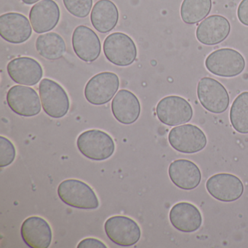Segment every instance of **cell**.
I'll return each mask as SVG.
<instances>
[{
	"instance_id": "6da1fadb",
	"label": "cell",
	"mask_w": 248,
	"mask_h": 248,
	"mask_svg": "<svg viewBox=\"0 0 248 248\" xmlns=\"http://www.w3.org/2000/svg\"><path fill=\"white\" fill-rule=\"evenodd\" d=\"M58 195L65 204L75 208L95 210L99 207L95 191L79 180L68 179L61 183L58 187Z\"/></svg>"
},
{
	"instance_id": "7a4b0ae2",
	"label": "cell",
	"mask_w": 248,
	"mask_h": 248,
	"mask_svg": "<svg viewBox=\"0 0 248 248\" xmlns=\"http://www.w3.org/2000/svg\"><path fill=\"white\" fill-rule=\"evenodd\" d=\"M77 145L85 157L95 161L108 159L115 150V144L111 136L99 130L83 132L78 137Z\"/></svg>"
},
{
	"instance_id": "3957f363",
	"label": "cell",
	"mask_w": 248,
	"mask_h": 248,
	"mask_svg": "<svg viewBox=\"0 0 248 248\" xmlns=\"http://www.w3.org/2000/svg\"><path fill=\"white\" fill-rule=\"evenodd\" d=\"M205 67L210 73L220 78H234L245 68L242 55L232 48H221L210 53L205 60Z\"/></svg>"
},
{
	"instance_id": "277c9868",
	"label": "cell",
	"mask_w": 248,
	"mask_h": 248,
	"mask_svg": "<svg viewBox=\"0 0 248 248\" xmlns=\"http://www.w3.org/2000/svg\"><path fill=\"white\" fill-rule=\"evenodd\" d=\"M42 107L45 112L52 118H62L70 107L69 96L62 85L52 79H42L39 85Z\"/></svg>"
},
{
	"instance_id": "5b68a950",
	"label": "cell",
	"mask_w": 248,
	"mask_h": 248,
	"mask_svg": "<svg viewBox=\"0 0 248 248\" xmlns=\"http://www.w3.org/2000/svg\"><path fill=\"white\" fill-rule=\"evenodd\" d=\"M104 52L107 60L118 66H130L137 58L134 41L122 32L112 33L105 39Z\"/></svg>"
},
{
	"instance_id": "8992f818",
	"label": "cell",
	"mask_w": 248,
	"mask_h": 248,
	"mask_svg": "<svg viewBox=\"0 0 248 248\" xmlns=\"http://www.w3.org/2000/svg\"><path fill=\"white\" fill-rule=\"evenodd\" d=\"M197 97L201 105L213 114H221L230 103L228 91L220 82L210 78H203L197 85Z\"/></svg>"
},
{
	"instance_id": "52a82bcc",
	"label": "cell",
	"mask_w": 248,
	"mask_h": 248,
	"mask_svg": "<svg viewBox=\"0 0 248 248\" xmlns=\"http://www.w3.org/2000/svg\"><path fill=\"white\" fill-rule=\"evenodd\" d=\"M168 140L175 150L184 154L201 152L207 143L204 132L197 126L191 124L172 128L168 135Z\"/></svg>"
},
{
	"instance_id": "ba28073f",
	"label": "cell",
	"mask_w": 248,
	"mask_h": 248,
	"mask_svg": "<svg viewBox=\"0 0 248 248\" xmlns=\"http://www.w3.org/2000/svg\"><path fill=\"white\" fill-rule=\"evenodd\" d=\"M156 112L161 123L171 127L189 123L193 117L191 104L177 95L162 98L156 106Z\"/></svg>"
},
{
	"instance_id": "9c48e42d",
	"label": "cell",
	"mask_w": 248,
	"mask_h": 248,
	"mask_svg": "<svg viewBox=\"0 0 248 248\" xmlns=\"http://www.w3.org/2000/svg\"><path fill=\"white\" fill-rule=\"evenodd\" d=\"M120 79L113 72H101L91 78L85 88L87 101L93 105H104L109 102L118 91Z\"/></svg>"
},
{
	"instance_id": "30bf717a",
	"label": "cell",
	"mask_w": 248,
	"mask_h": 248,
	"mask_svg": "<svg viewBox=\"0 0 248 248\" xmlns=\"http://www.w3.org/2000/svg\"><path fill=\"white\" fill-rule=\"evenodd\" d=\"M104 229L108 239L120 246H133L139 242L141 236L139 224L126 216L109 217L104 224Z\"/></svg>"
},
{
	"instance_id": "8fae6325",
	"label": "cell",
	"mask_w": 248,
	"mask_h": 248,
	"mask_svg": "<svg viewBox=\"0 0 248 248\" xmlns=\"http://www.w3.org/2000/svg\"><path fill=\"white\" fill-rule=\"evenodd\" d=\"M41 100L33 88L15 85L8 91L7 103L11 109L21 117H34L41 111Z\"/></svg>"
},
{
	"instance_id": "7c38bea8",
	"label": "cell",
	"mask_w": 248,
	"mask_h": 248,
	"mask_svg": "<svg viewBox=\"0 0 248 248\" xmlns=\"http://www.w3.org/2000/svg\"><path fill=\"white\" fill-rule=\"evenodd\" d=\"M209 194L223 202H232L239 200L244 192L242 181L236 175L218 173L210 177L206 183Z\"/></svg>"
},
{
	"instance_id": "4fadbf2b",
	"label": "cell",
	"mask_w": 248,
	"mask_h": 248,
	"mask_svg": "<svg viewBox=\"0 0 248 248\" xmlns=\"http://www.w3.org/2000/svg\"><path fill=\"white\" fill-rule=\"evenodd\" d=\"M25 16L18 13H8L0 16V34L12 44H21L31 37L32 28Z\"/></svg>"
},
{
	"instance_id": "5bb4252c",
	"label": "cell",
	"mask_w": 248,
	"mask_h": 248,
	"mask_svg": "<svg viewBox=\"0 0 248 248\" xmlns=\"http://www.w3.org/2000/svg\"><path fill=\"white\" fill-rule=\"evenodd\" d=\"M72 46L78 57L85 62H95L101 53L99 37L93 30L83 25L74 31Z\"/></svg>"
},
{
	"instance_id": "9a60e30c",
	"label": "cell",
	"mask_w": 248,
	"mask_h": 248,
	"mask_svg": "<svg viewBox=\"0 0 248 248\" xmlns=\"http://www.w3.org/2000/svg\"><path fill=\"white\" fill-rule=\"evenodd\" d=\"M7 70L14 82L27 86L37 85L43 76V69L40 63L30 57L13 59L8 63Z\"/></svg>"
},
{
	"instance_id": "2e32d148",
	"label": "cell",
	"mask_w": 248,
	"mask_h": 248,
	"mask_svg": "<svg viewBox=\"0 0 248 248\" xmlns=\"http://www.w3.org/2000/svg\"><path fill=\"white\" fill-rule=\"evenodd\" d=\"M231 31L227 18L220 15H213L204 18L197 29V40L205 46H215L224 41Z\"/></svg>"
},
{
	"instance_id": "e0dca14e",
	"label": "cell",
	"mask_w": 248,
	"mask_h": 248,
	"mask_svg": "<svg viewBox=\"0 0 248 248\" xmlns=\"http://www.w3.org/2000/svg\"><path fill=\"white\" fill-rule=\"evenodd\" d=\"M59 5L53 0H41L31 8L30 20L33 30L43 34L56 28L60 20Z\"/></svg>"
},
{
	"instance_id": "ac0fdd59",
	"label": "cell",
	"mask_w": 248,
	"mask_h": 248,
	"mask_svg": "<svg viewBox=\"0 0 248 248\" xmlns=\"http://www.w3.org/2000/svg\"><path fill=\"white\" fill-rule=\"evenodd\" d=\"M21 236L27 246L31 248H47L53 238L51 228L43 217L31 216L23 222Z\"/></svg>"
},
{
	"instance_id": "d6986e66",
	"label": "cell",
	"mask_w": 248,
	"mask_h": 248,
	"mask_svg": "<svg viewBox=\"0 0 248 248\" xmlns=\"http://www.w3.org/2000/svg\"><path fill=\"white\" fill-rule=\"evenodd\" d=\"M172 182L183 190H193L200 185L201 171L197 165L188 159H177L170 165L168 169Z\"/></svg>"
},
{
	"instance_id": "ffe728a7",
	"label": "cell",
	"mask_w": 248,
	"mask_h": 248,
	"mask_svg": "<svg viewBox=\"0 0 248 248\" xmlns=\"http://www.w3.org/2000/svg\"><path fill=\"white\" fill-rule=\"evenodd\" d=\"M169 217L172 226L184 233L196 232L202 223V217L199 209L186 202L175 204L170 211Z\"/></svg>"
},
{
	"instance_id": "44dd1931",
	"label": "cell",
	"mask_w": 248,
	"mask_h": 248,
	"mask_svg": "<svg viewBox=\"0 0 248 248\" xmlns=\"http://www.w3.org/2000/svg\"><path fill=\"white\" fill-rule=\"evenodd\" d=\"M113 115L119 123L131 124L140 117V101L134 93L127 90H120L111 103Z\"/></svg>"
},
{
	"instance_id": "7402d4cb",
	"label": "cell",
	"mask_w": 248,
	"mask_h": 248,
	"mask_svg": "<svg viewBox=\"0 0 248 248\" xmlns=\"http://www.w3.org/2000/svg\"><path fill=\"white\" fill-rule=\"evenodd\" d=\"M92 25L98 32L106 34L114 30L119 21V11L111 0H99L91 15Z\"/></svg>"
},
{
	"instance_id": "603a6c76",
	"label": "cell",
	"mask_w": 248,
	"mask_h": 248,
	"mask_svg": "<svg viewBox=\"0 0 248 248\" xmlns=\"http://www.w3.org/2000/svg\"><path fill=\"white\" fill-rule=\"evenodd\" d=\"M35 46L39 54L47 60H59L66 53L64 40L57 33L41 34L37 37Z\"/></svg>"
},
{
	"instance_id": "cb8c5ba5",
	"label": "cell",
	"mask_w": 248,
	"mask_h": 248,
	"mask_svg": "<svg viewBox=\"0 0 248 248\" xmlns=\"http://www.w3.org/2000/svg\"><path fill=\"white\" fill-rule=\"evenodd\" d=\"M212 7V0H184L181 7L182 21L188 25L197 24L210 14Z\"/></svg>"
},
{
	"instance_id": "d4e9b609",
	"label": "cell",
	"mask_w": 248,
	"mask_h": 248,
	"mask_svg": "<svg viewBox=\"0 0 248 248\" xmlns=\"http://www.w3.org/2000/svg\"><path fill=\"white\" fill-rule=\"evenodd\" d=\"M231 124L241 134H248V92L239 94L232 103L230 114Z\"/></svg>"
},
{
	"instance_id": "484cf974",
	"label": "cell",
	"mask_w": 248,
	"mask_h": 248,
	"mask_svg": "<svg viewBox=\"0 0 248 248\" xmlns=\"http://www.w3.org/2000/svg\"><path fill=\"white\" fill-rule=\"evenodd\" d=\"M93 0H63V5L69 14L77 18H86L93 7Z\"/></svg>"
},
{
	"instance_id": "4316f807",
	"label": "cell",
	"mask_w": 248,
	"mask_h": 248,
	"mask_svg": "<svg viewBox=\"0 0 248 248\" xmlns=\"http://www.w3.org/2000/svg\"><path fill=\"white\" fill-rule=\"evenodd\" d=\"M16 156V151L12 142L4 136H0V168L11 165Z\"/></svg>"
},
{
	"instance_id": "83f0119b",
	"label": "cell",
	"mask_w": 248,
	"mask_h": 248,
	"mask_svg": "<svg viewBox=\"0 0 248 248\" xmlns=\"http://www.w3.org/2000/svg\"><path fill=\"white\" fill-rule=\"evenodd\" d=\"M237 17L241 24L248 27V0H242L237 9Z\"/></svg>"
},
{
	"instance_id": "f1b7e54d",
	"label": "cell",
	"mask_w": 248,
	"mask_h": 248,
	"mask_svg": "<svg viewBox=\"0 0 248 248\" xmlns=\"http://www.w3.org/2000/svg\"><path fill=\"white\" fill-rule=\"evenodd\" d=\"M78 248H107L104 242L95 238H87L79 242Z\"/></svg>"
},
{
	"instance_id": "f546056e",
	"label": "cell",
	"mask_w": 248,
	"mask_h": 248,
	"mask_svg": "<svg viewBox=\"0 0 248 248\" xmlns=\"http://www.w3.org/2000/svg\"><path fill=\"white\" fill-rule=\"evenodd\" d=\"M40 0H22V2H24L26 5H33L35 4L36 2H39Z\"/></svg>"
}]
</instances>
